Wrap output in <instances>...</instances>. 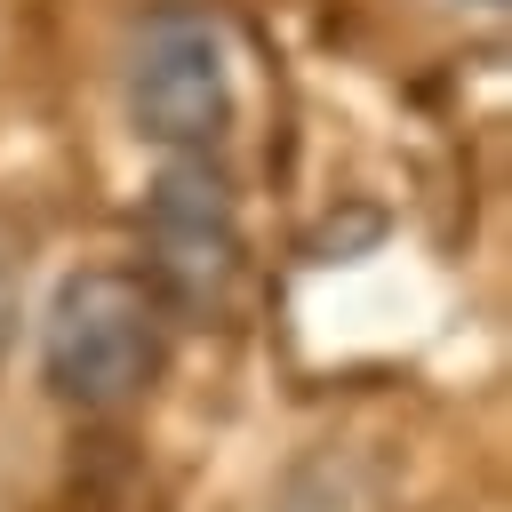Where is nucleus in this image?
Listing matches in <instances>:
<instances>
[{
	"mask_svg": "<svg viewBox=\"0 0 512 512\" xmlns=\"http://www.w3.org/2000/svg\"><path fill=\"white\" fill-rule=\"evenodd\" d=\"M24 280H32V232L0 208V360H8L16 320H24Z\"/></svg>",
	"mask_w": 512,
	"mask_h": 512,
	"instance_id": "obj_4",
	"label": "nucleus"
},
{
	"mask_svg": "<svg viewBox=\"0 0 512 512\" xmlns=\"http://www.w3.org/2000/svg\"><path fill=\"white\" fill-rule=\"evenodd\" d=\"M128 120L144 144L200 160L232 128V48L200 0H160L128 40Z\"/></svg>",
	"mask_w": 512,
	"mask_h": 512,
	"instance_id": "obj_2",
	"label": "nucleus"
},
{
	"mask_svg": "<svg viewBox=\"0 0 512 512\" xmlns=\"http://www.w3.org/2000/svg\"><path fill=\"white\" fill-rule=\"evenodd\" d=\"M144 280L168 320L224 312L240 288V208L208 160H168L144 192Z\"/></svg>",
	"mask_w": 512,
	"mask_h": 512,
	"instance_id": "obj_3",
	"label": "nucleus"
},
{
	"mask_svg": "<svg viewBox=\"0 0 512 512\" xmlns=\"http://www.w3.org/2000/svg\"><path fill=\"white\" fill-rule=\"evenodd\" d=\"M168 360V304L128 264H88L48 296L40 320V376L64 408L112 416L128 408Z\"/></svg>",
	"mask_w": 512,
	"mask_h": 512,
	"instance_id": "obj_1",
	"label": "nucleus"
}]
</instances>
